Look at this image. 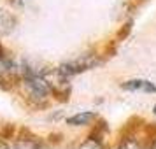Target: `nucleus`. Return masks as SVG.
Returning a JSON list of instances; mask_svg holds the SVG:
<instances>
[{"label": "nucleus", "instance_id": "7", "mask_svg": "<svg viewBox=\"0 0 156 149\" xmlns=\"http://www.w3.org/2000/svg\"><path fill=\"white\" fill-rule=\"evenodd\" d=\"M97 118L98 116L95 112H79L67 118V125H70V126H86V125H91Z\"/></svg>", "mask_w": 156, "mask_h": 149}, {"label": "nucleus", "instance_id": "4", "mask_svg": "<svg viewBox=\"0 0 156 149\" xmlns=\"http://www.w3.org/2000/svg\"><path fill=\"white\" fill-rule=\"evenodd\" d=\"M123 90L126 91H144V93H156V84L147 79H130L121 84Z\"/></svg>", "mask_w": 156, "mask_h": 149}, {"label": "nucleus", "instance_id": "5", "mask_svg": "<svg viewBox=\"0 0 156 149\" xmlns=\"http://www.w3.org/2000/svg\"><path fill=\"white\" fill-rule=\"evenodd\" d=\"M16 135H18V130H16L14 123H4L0 126V149H11L14 142Z\"/></svg>", "mask_w": 156, "mask_h": 149}, {"label": "nucleus", "instance_id": "13", "mask_svg": "<svg viewBox=\"0 0 156 149\" xmlns=\"http://www.w3.org/2000/svg\"><path fill=\"white\" fill-rule=\"evenodd\" d=\"M9 2H16V0H9Z\"/></svg>", "mask_w": 156, "mask_h": 149}, {"label": "nucleus", "instance_id": "14", "mask_svg": "<svg viewBox=\"0 0 156 149\" xmlns=\"http://www.w3.org/2000/svg\"><path fill=\"white\" fill-rule=\"evenodd\" d=\"M142 2H144V0H142Z\"/></svg>", "mask_w": 156, "mask_h": 149}, {"label": "nucleus", "instance_id": "12", "mask_svg": "<svg viewBox=\"0 0 156 149\" xmlns=\"http://www.w3.org/2000/svg\"><path fill=\"white\" fill-rule=\"evenodd\" d=\"M153 112H154V114H156V105H154V107H153Z\"/></svg>", "mask_w": 156, "mask_h": 149}, {"label": "nucleus", "instance_id": "2", "mask_svg": "<svg viewBox=\"0 0 156 149\" xmlns=\"http://www.w3.org/2000/svg\"><path fill=\"white\" fill-rule=\"evenodd\" d=\"M20 83H21V76H20L18 65L9 62L7 58H0V88L12 90Z\"/></svg>", "mask_w": 156, "mask_h": 149}, {"label": "nucleus", "instance_id": "9", "mask_svg": "<svg viewBox=\"0 0 156 149\" xmlns=\"http://www.w3.org/2000/svg\"><path fill=\"white\" fill-rule=\"evenodd\" d=\"M62 140H63V135L62 133H51L48 137V142L49 144H62Z\"/></svg>", "mask_w": 156, "mask_h": 149}, {"label": "nucleus", "instance_id": "11", "mask_svg": "<svg viewBox=\"0 0 156 149\" xmlns=\"http://www.w3.org/2000/svg\"><path fill=\"white\" fill-rule=\"evenodd\" d=\"M0 58H7V56H5V49H4L2 42H0Z\"/></svg>", "mask_w": 156, "mask_h": 149}, {"label": "nucleus", "instance_id": "8", "mask_svg": "<svg viewBox=\"0 0 156 149\" xmlns=\"http://www.w3.org/2000/svg\"><path fill=\"white\" fill-rule=\"evenodd\" d=\"M132 25H133L132 21H126V23H125V25L119 28L118 35H116V41H118V42H119V41H125V39L130 35V32H132Z\"/></svg>", "mask_w": 156, "mask_h": 149}, {"label": "nucleus", "instance_id": "3", "mask_svg": "<svg viewBox=\"0 0 156 149\" xmlns=\"http://www.w3.org/2000/svg\"><path fill=\"white\" fill-rule=\"evenodd\" d=\"M42 147H44L42 139L34 135L28 128H21L16 135L14 144H12V149H42Z\"/></svg>", "mask_w": 156, "mask_h": 149}, {"label": "nucleus", "instance_id": "10", "mask_svg": "<svg viewBox=\"0 0 156 149\" xmlns=\"http://www.w3.org/2000/svg\"><path fill=\"white\" fill-rule=\"evenodd\" d=\"M149 144L146 146V149H156V133L154 135H149Z\"/></svg>", "mask_w": 156, "mask_h": 149}, {"label": "nucleus", "instance_id": "6", "mask_svg": "<svg viewBox=\"0 0 156 149\" xmlns=\"http://www.w3.org/2000/svg\"><path fill=\"white\" fill-rule=\"evenodd\" d=\"M16 27V18L0 7V35H9Z\"/></svg>", "mask_w": 156, "mask_h": 149}, {"label": "nucleus", "instance_id": "1", "mask_svg": "<svg viewBox=\"0 0 156 149\" xmlns=\"http://www.w3.org/2000/svg\"><path fill=\"white\" fill-rule=\"evenodd\" d=\"M102 63V60L97 56H83L79 58V60H74V62H67V63H62L60 67H58L56 70L63 76V77H72V76H77V74H81V72L84 70H90V69H93V67H97V65Z\"/></svg>", "mask_w": 156, "mask_h": 149}]
</instances>
